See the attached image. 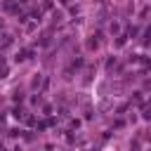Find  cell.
<instances>
[{"label": "cell", "mask_w": 151, "mask_h": 151, "mask_svg": "<svg viewBox=\"0 0 151 151\" xmlns=\"http://www.w3.org/2000/svg\"><path fill=\"white\" fill-rule=\"evenodd\" d=\"M149 42H151V28L144 33V45H149Z\"/></svg>", "instance_id": "obj_1"}]
</instances>
